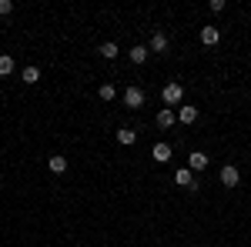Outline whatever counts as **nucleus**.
<instances>
[{
	"instance_id": "obj_1",
	"label": "nucleus",
	"mask_w": 251,
	"mask_h": 247,
	"mask_svg": "<svg viewBox=\"0 0 251 247\" xmlns=\"http://www.w3.org/2000/svg\"><path fill=\"white\" fill-rule=\"evenodd\" d=\"M161 100H164L168 107H177V104L184 100V87H181L177 80H171V84H164V90H161Z\"/></svg>"
},
{
	"instance_id": "obj_2",
	"label": "nucleus",
	"mask_w": 251,
	"mask_h": 247,
	"mask_svg": "<svg viewBox=\"0 0 251 247\" xmlns=\"http://www.w3.org/2000/svg\"><path fill=\"white\" fill-rule=\"evenodd\" d=\"M124 107H127V111H137V107H144V90H141L137 84H131V87L124 90Z\"/></svg>"
},
{
	"instance_id": "obj_3",
	"label": "nucleus",
	"mask_w": 251,
	"mask_h": 247,
	"mask_svg": "<svg viewBox=\"0 0 251 247\" xmlns=\"http://www.w3.org/2000/svg\"><path fill=\"white\" fill-rule=\"evenodd\" d=\"M154 124L161 127V131H171L174 124H177V114H174L171 107H161V111H157V117H154Z\"/></svg>"
},
{
	"instance_id": "obj_4",
	"label": "nucleus",
	"mask_w": 251,
	"mask_h": 247,
	"mask_svg": "<svg viewBox=\"0 0 251 247\" xmlns=\"http://www.w3.org/2000/svg\"><path fill=\"white\" fill-rule=\"evenodd\" d=\"M218 177H221V184H225V187H238V180H241V171H238L234 164H225Z\"/></svg>"
},
{
	"instance_id": "obj_5",
	"label": "nucleus",
	"mask_w": 251,
	"mask_h": 247,
	"mask_svg": "<svg viewBox=\"0 0 251 247\" xmlns=\"http://www.w3.org/2000/svg\"><path fill=\"white\" fill-rule=\"evenodd\" d=\"M208 164H211V160H208V154L204 151H191L188 154V167H191V171H208Z\"/></svg>"
},
{
	"instance_id": "obj_6",
	"label": "nucleus",
	"mask_w": 251,
	"mask_h": 247,
	"mask_svg": "<svg viewBox=\"0 0 251 247\" xmlns=\"http://www.w3.org/2000/svg\"><path fill=\"white\" fill-rule=\"evenodd\" d=\"M151 157H154L157 164H168V160H171V144H168V140H157L154 151H151Z\"/></svg>"
},
{
	"instance_id": "obj_7",
	"label": "nucleus",
	"mask_w": 251,
	"mask_h": 247,
	"mask_svg": "<svg viewBox=\"0 0 251 247\" xmlns=\"http://www.w3.org/2000/svg\"><path fill=\"white\" fill-rule=\"evenodd\" d=\"M174 180H177V187H198V184H194V171H191V167H181V171H177V174H174Z\"/></svg>"
},
{
	"instance_id": "obj_8",
	"label": "nucleus",
	"mask_w": 251,
	"mask_h": 247,
	"mask_svg": "<svg viewBox=\"0 0 251 247\" xmlns=\"http://www.w3.org/2000/svg\"><path fill=\"white\" fill-rule=\"evenodd\" d=\"M127 57H131V64H144V60L151 57V47L137 44V47H131V50H127Z\"/></svg>"
},
{
	"instance_id": "obj_9",
	"label": "nucleus",
	"mask_w": 251,
	"mask_h": 247,
	"mask_svg": "<svg viewBox=\"0 0 251 247\" xmlns=\"http://www.w3.org/2000/svg\"><path fill=\"white\" fill-rule=\"evenodd\" d=\"M218 40H221V30L218 27H201V44L204 47H214Z\"/></svg>"
},
{
	"instance_id": "obj_10",
	"label": "nucleus",
	"mask_w": 251,
	"mask_h": 247,
	"mask_svg": "<svg viewBox=\"0 0 251 247\" xmlns=\"http://www.w3.org/2000/svg\"><path fill=\"white\" fill-rule=\"evenodd\" d=\"M164 50H168V34L157 30L154 37H151V54H164Z\"/></svg>"
},
{
	"instance_id": "obj_11",
	"label": "nucleus",
	"mask_w": 251,
	"mask_h": 247,
	"mask_svg": "<svg viewBox=\"0 0 251 247\" xmlns=\"http://www.w3.org/2000/svg\"><path fill=\"white\" fill-rule=\"evenodd\" d=\"M134 140H137V134L131 131V127H121V131H117V144H124V147H131Z\"/></svg>"
},
{
	"instance_id": "obj_12",
	"label": "nucleus",
	"mask_w": 251,
	"mask_h": 247,
	"mask_svg": "<svg viewBox=\"0 0 251 247\" xmlns=\"http://www.w3.org/2000/svg\"><path fill=\"white\" fill-rule=\"evenodd\" d=\"M14 67H17V64H14L10 54H0V77H10V74H14Z\"/></svg>"
},
{
	"instance_id": "obj_13",
	"label": "nucleus",
	"mask_w": 251,
	"mask_h": 247,
	"mask_svg": "<svg viewBox=\"0 0 251 247\" xmlns=\"http://www.w3.org/2000/svg\"><path fill=\"white\" fill-rule=\"evenodd\" d=\"M47 167H50L54 174H64V171H67V160H64V154H54V157L47 160Z\"/></svg>"
},
{
	"instance_id": "obj_14",
	"label": "nucleus",
	"mask_w": 251,
	"mask_h": 247,
	"mask_svg": "<svg viewBox=\"0 0 251 247\" xmlns=\"http://www.w3.org/2000/svg\"><path fill=\"white\" fill-rule=\"evenodd\" d=\"M20 80H24V84H37V80H40V67H34V64H30V67H24Z\"/></svg>"
},
{
	"instance_id": "obj_15",
	"label": "nucleus",
	"mask_w": 251,
	"mask_h": 247,
	"mask_svg": "<svg viewBox=\"0 0 251 247\" xmlns=\"http://www.w3.org/2000/svg\"><path fill=\"white\" fill-rule=\"evenodd\" d=\"M177 120H181V124H194V120H198V107H181V111H177Z\"/></svg>"
},
{
	"instance_id": "obj_16",
	"label": "nucleus",
	"mask_w": 251,
	"mask_h": 247,
	"mask_svg": "<svg viewBox=\"0 0 251 247\" xmlns=\"http://www.w3.org/2000/svg\"><path fill=\"white\" fill-rule=\"evenodd\" d=\"M97 54H100L104 60H117V44H111V40H107V44H100V50H97Z\"/></svg>"
},
{
	"instance_id": "obj_17",
	"label": "nucleus",
	"mask_w": 251,
	"mask_h": 247,
	"mask_svg": "<svg viewBox=\"0 0 251 247\" xmlns=\"http://www.w3.org/2000/svg\"><path fill=\"white\" fill-rule=\"evenodd\" d=\"M97 97H100V100H114V97H117V87H114V84H100Z\"/></svg>"
},
{
	"instance_id": "obj_18",
	"label": "nucleus",
	"mask_w": 251,
	"mask_h": 247,
	"mask_svg": "<svg viewBox=\"0 0 251 247\" xmlns=\"http://www.w3.org/2000/svg\"><path fill=\"white\" fill-rule=\"evenodd\" d=\"M10 10H14V3H10V0H0V17H7Z\"/></svg>"
}]
</instances>
